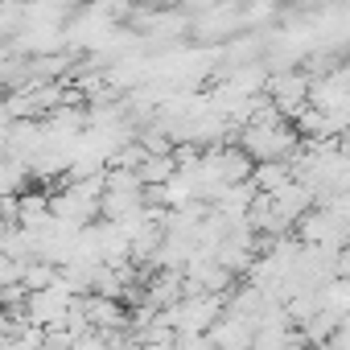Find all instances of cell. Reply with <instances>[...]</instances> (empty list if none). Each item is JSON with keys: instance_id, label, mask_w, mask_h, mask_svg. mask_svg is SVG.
<instances>
[{"instance_id": "cell-1", "label": "cell", "mask_w": 350, "mask_h": 350, "mask_svg": "<svg viewBox=\"0 0 350 350\" xmlns=\"http://www.w3.org/2000/svg\"><path fill=\"white\" fill-rule=\"evenodd\" d=\"M136 178H140V186L161 190V186H169L173 178H178V161L173 157H144V165L136 169Z\"/></svg>"}]
</instances>
